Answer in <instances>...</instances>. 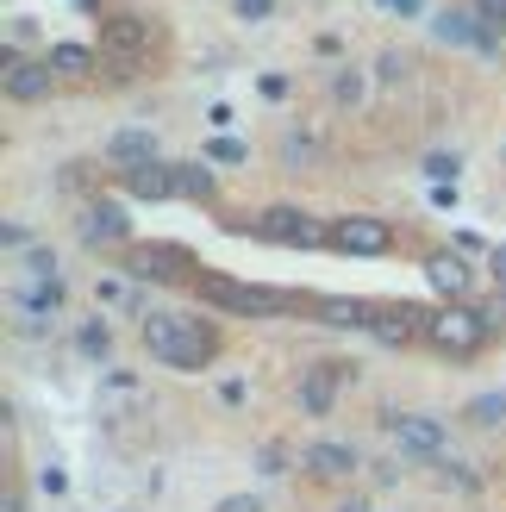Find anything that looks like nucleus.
<instances>
[{"label":"nucleus","mask_w":506,"mask_h":512,"mask_svg":"<svg viewBox=\"0 0 506 512\" xmlns=\"http://www.w3.org/2000/svg\"><path fill=\"white\" fill-rule=\"evenodd\" d=\"M144 350L157 356L163 369H207L213 356H219V338H213V325L207 319H194V313H150L144 319Z\"/></svg>","instance_id":"1"},{"label":"nucleus","mask_w":506,"mask_h":512,"mask_svg":"<svg viewBox=\"0 0 506 512\" xmlns=\"http://www.w3.org/2000/svg\"><path fill=\"white\" fill-rule=\"evenodd\" d=\"M488 331H494V325H482V313H475V306H438V313H425V344H432L438 356H450V363L482 356Z\"/></svg>","instance_id":"2"},{"label":"nucleus","mask_w":506,"mask_h":512,"mask_svg":"<svg viewBox=\"0 0 506 512\" xmlns=\"http://www.w3.org/2000/svg\"><path fill=\"white\" fill-rule=\"evenodd\" d=\"M382 425L400 438V450L413 456V463H444L450 450V425L438 413H407V406H382Z\"/></svg>","instance_id":"3"},{"label":"nucleus","mask_w":506,"mask_h":512,"mask_svg":"<svg viewBox=\"0 0 506 512\" xmlns=\"http://www.w3.org/2000/svg\"><path fill=\"white\" fill-rule=\"evenodd\" d=\"M357 375V363H307L294 381V400H300V413L307 419H332V406L344 394V381Z\"/></svg>","instance_id":"4"},{"label":"nucleus","mask_w":506,"mask_h":512,"mask_svg":"<svg viewBox=\"0 0 506 512\" xmlns=\"http://www.w3.org/2000/svg\"><path fill=\"white\" fill-rule=\"evenodd\" d=\"M257 232L269 244H294V250H325V244H332V225H319L313 213H300V207H269Z\"/></svg>","instance_id":"5"},{"label":"nucleus","mask_w":506,"mask_h":512,"mask_svg":"<svg viewBox=\"0 0 506 512\" xmlns=\"http://www.w3.org/2000/svg\"><path fill=\"white\" fill-rule=\"evenodd\" d=\"M125 275L132 281H188L194 256L182 244H132L125 250Z\"/></svg>","instance_id":"6"},{"label":"nucleus","mask_w":506,"mask_h":512,"mask_svg":"<svg viewBox=\"0 0 506 512\" xmlns=\"http://www.w3.org/2000/svg\"><path fill=\"white\" fill-rule=\"evenodd\" d=\"M200 294L213 306H232V313H282V306H294V294L282 288H244V281H225V275H200Z\"/></svg>","instance_id":"7"},{"label":"nucleus","mask_w":506,"mask_h":512,"mask_svg":"<svg viewBox=\"0 0 506 512\" xmlns=\"http://www.w3.org/2000/svg\"><path fill=\"white\" fill-rule=\"evenodd\" d=\"M332 250L382 256V250H394V232H388V219H375V213H344V219H332Z\"/></svg>","instance_id":"8"},{"label":"nucleus","mask_w":506,"mask_h":512,"mask_svg":"<svg viewBox=\"0 0 506 512\" xmlns=\"http://www.w3.org/2000/svg\"><path fill=\"white\" fill-rule=\"evenodd\" d=\"M75 232H82L88 250H113V244L132 250V219H125V207H113V200H94V207H82Z\"/></svg>","instance_id":"9"},{"label":"nucleus","mask_w":506,"mask_h":512,"mask_svg":"<svg viewBox=\"0 0 506 512\" xmlns=\"http://www.w3.org/2000/svg\"><path fill=\"white\" fill-rule=\"evenodd\" d=\"M300 463H307V475H319V481H350V475L363 469V456L350 450L344 438H319V444L300 450Z\"/></svg>","instance_id":"10"},{"label":"nucleus","mask_w":506,"mask_h":512,"mask_svg":"<svg viewBox=\"0 0 506 512\" xmlns=\"http://www.w3.org/2000/svg\"><path fill=\"white\" fill-rule=\"evenodd\" d=\"M425 281H432V288H438L450 306H463V294L475 288V269L463 263L457 250H438V256H425Z\"/></svg>","instance_id":"11"},{"label":"nucleus","mask_w":506,"mask_h":512,"mask_svg":"<svg viewBox=\"0 0 506 512\" xmlns=\"http://www.w3.org/2000/svg\"><path fill=\"white\" fill-rule=\"evenodd\" d=\"M369 338H375V344H388V350L425 344V319L407 313V306H388V313H369Z\"/></svg>","instance_id":"12"},{"label":"nucleus","mask_w":506,"mask_h":512,"mask_svg":"<svg viewBox=\"0 0 506 512\" xmlns=\"http://www.w3.org/2000/svg\"><path fill=\"white\" fill-rule=\"evenodd\" d=\"M119 188L132 200H169L175 175H169V163H138V169H119Z\"/></svg>","instance_id":"13"},{"label":"nucleus","mask_w":506,"mask_h":512,"mask_svg":"<svg viewBox=\"0 0 506 512\" xmlns=\"http://www.w3.org/2000/svg\"><path fill=\"white\" fill-rule=\"evenodd\" d=\"M50 82H57V69H50V63H32V57H13L7 63V94L13 100H44Z\"/></svg>","instance_id":"14"},{"label":"nucleus","mask_w":506,"mask_h":512,"mask_svg":"<svg viewBox=\"0 0 506 512\" xmlns=\"http://www.w3.org/2000/svg\"><path fill=\"white\" fill-rule=\"evenodd\" d=\"M107 157H113L119 169L157 163V138H150V132H132V125H125V132H113V138H107Z\"/></svg>","instance_id":"15"},{"label":"nucleus","mask_w":506,"mask_h":512,"mask_svg":"<svg viewBox=\"0 0 506 512\" xmlns=\"http://www.w3.org/2000/svg\"><path fill=\"white\" fill-rule=\"evenodd\" d=\"M319 163V132H307V125H294V132L282 138V169H300L307 175Z\"/></svg>","instance_id":"16"},{"label":"nucleus","mask_w":506,"mask_h":512,"mask_svg":"<svg viewBox=\"0 0 506 512\" xmlns=\"http://www.w3.org/2000/svg\"><path fill=\"white\" fill-rule=\"evenodd\" d=\"M363 94H369L363 69H332V100H338V107H363Z\"/></svg>","instance_id":"17"},{"label":"nucleus","mask_w":506,"mask_h":512,"mask_svg":"<svg viewBox=\"0 0 506 512\" xmlns=\"http://www.w3.org/2000/svg\"><path fill=\"white\" fill-rule=\"evenodd\" d=\"M169 175H175V194H188V200H213V194H219L213 169H182V163H175Z\"/></svg>","instance_id":"18"},{"label":"nucleus","mask_w":506,"mask_h":512,"mask_svg":"<svg viewBox=\"0 0 506 512\" xmlns=\"http://www.w3.org/2000/svg\"><path fill=\"white\" fill-rule=\"evenodd\" d=\"M19 269H25V281H57V275H63V269H57V250H50V244H32V250L19 256Z\"/></svg>","instance_id":"19"},{"label":"nucleus","mask_w":506,"mask_h":512,"mask_svg":"<svg viewBox=\"0 0 506 512\" xmlns=\"http://www.w3.org/2000/svg\"><path fill=\"white\" fill-rule=\"evenodd\" d=\"M50 69H57V75H88L94 69V50L88 44H57V50H50Z\"/></svg>","instance_id":"20"},{"label":"nucleus","mask_w":506,"mask_h":512,"mask_svg":"<svg viewBox=\"0 0 506 512\" xmlns=\"http://www.w3.org/2000/svg\"><path fill=\"white\" fill-rule=\"evenodd\" d=\"M506 419V388H488L469 400V425H500Z\"/></svg>","instance_id":"21"},{"label":"nucleus","mask_w":506,"mask_h":512,"mask_svg":"<svg viewBox=\"0 0 506 512\" xmlns=\"http://www.w3.org/2000/svg\"><path fill=\"white\" fill-rule=\"evenodd\" d=\"M75 350H82L88 363H107V325H100V319H82V331H75Z\"/></svg>","instance_id":"22"},{"label":"nucleus","mask_w":506,"mask_h":512,"mask_svg":"<svg viewBox=\"0 0 506 512\" xmlns=\"http://www.w3.org/2000/svg\"><path fill=\"white\" fill-rule=\"evenodd\" d=\"M125 400H138V375H107V381H100V406H125Z\"/></svg>","instance_id":"23"},{"label":"nucleus","mask_w":506,"mask_h":512,"mask_svg":"<svg viewBox=\"0 0 506 512\" xmlns=\"http://www.w3.org/2000/svg\"><path fill=\"white\" fill-rule=\"evenodd\" d=\"M275 7H282V0H232V19L238 25H263V19H275Z\"/></svg>","instance_id":"24"},{"label":"nucleus","mask_w":506,"mask_h":512,"mask_svg":"<svg viewBox=\"0 0 506 512\" xmlns=\"http://www.w3.org/2000/svg\"><path fill=\"white\" fill-rule=\"evenodd\" d=\"M425 175H432V182H457V175H463V157H450V150H438V157H425Z\"/></svg>","instance_id":"25"},{"label":"nucleus","mask_w":506,"mask_h":512,"mask_svg":"<svg viewBox=\"0 0 506 512\" xmlns=\"http://www.w3.org/2000/svg\"><path fill=\"white\" fill-rule=\"evenodd\" d=\"M207 163L238 169V163H244V144H238V138H213V144H207Z\"/></svg>","instance_id":"26"},{"label":"nucleus","mask_w":506,"mask_h":512,"mask_svg":"<svg viewBox=\"0 0 506 512\" xmlns=\"http://www.w3.org/2000/svg\"><path fill=\"white\" fill-rule=\"evenodd\" d=\"M369 75H375V82H400V75H407V57H400V50H382Z\"/></svg>","instance_id":"27"},{"label":"nucleus","mask_w":506,"mask_h":512,"mask_svg":"<svg viewBox=\"0 0 506 512\" xmlns=\"http://www.w3.org/2000/svg\"><path fill=\"white\" fill-rule=\"evenodd\" d=\"M382 13H394V19H419L425 13V0H375Z\"/></svg>","instance_id":"28"},{"label":"nucleus","mask_w":506,"mask_h":512,"mask_svg":"<svg viewBox=\"0 0 506 512\" xmlns=\"http://www.w3.org/2000/svg\"><path fill=\"white\" fill-rule=\"evenodd\" d=\"M213 512H263V500H257V494H225Z\"/></svg>","instance_id":"29"},{"label":"nucleus","mask_w":506,"mask_h":512,"mask_svg":"<svg viewBox=\"0 0 506 512\" xmlns=\"http://www.w3.org/2000/svg\"><path fill=\"white\" fill-rule=\"evenodd\" d=\"M288 463H294V456H288L282 444H269V450H263V475H282Z\"/></svg>","instance_id":"30"},{"label":"nucleus","mask_w":506,"mask_h":512,"mask_svg":"<svg viewBox=\"0 0 506 512\" xmlns=\"http://www.w3.org/2000/svg\"><path fill=\"white\" fill-rule=\"evenodd\" d=\"M488 281H494V288H506V244L488 250Z\"/></svg>","instance_id":"31"},{"label":"nucleus","mask_w":506,"mask_h":512,"mask_svg":"<svg viewBox=\"0 0 506 512\" xmlns=\"http://www.w3.org/2000/svg\"><path fill=\"white\" fill-rule=\"evenodd\" d=\"M263 94L269 100H288V75H263Z\"/></svg>","instance_id":"32"},{"label":"nucleus","mask_w":506,"mask_h":512,"mask_svg":"<svg viewBox=\"0 0 506 512\" xmlns=\"http://www.w3.org/2000/svg\"><path fill=\"white\" fill-rule=\"evenodd\" d=\"M482 19L488 25H506V0H482Z\"/></svg>","instance_id":"33"},{"label":"nucleus","mask_w":506,"mask_h":512,"mask_svg":"<svg viewBox=\"0 0 506 512\" xmlns=\"http://www.w3.org/2000/svg\"><path fill=\"white\" fill-rule=\"evenodd\" d=\"M7 250H19V256H25V225H19V219H7Z\"/></svg>","instance_id":"34"},{"label":"nucleus","mask_w":506,"mask_h":512,"mask_svg":"<svg viewBox=\"0 0 506 512\" xmlns=\"http://www.w3.org/2000/svg\"><path fill=\"white\" fill-rule=\"evenodd\" d=\"M7 512H25V500H19V494H7Z\"/></svg>","instance_id":"35"},{"label":"nucleus","mask_w":506,"mask_h":512,"mask_svg":"<svg viewBox=\"0 0 506 512\" xmlns=\"http://www.w3.org/2000/svg\"><path fill=\"white\" fill-rule=\"evenodd\" d=\"M338 512H363V506H357V500H350V506H338Z\"/></svg>","instance_id":"36"}]
</instances>
